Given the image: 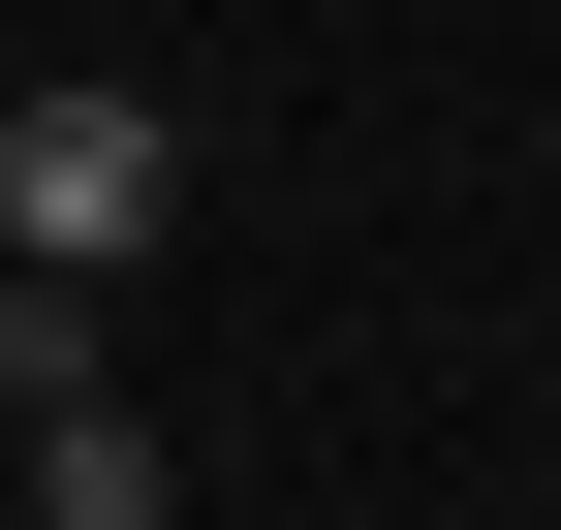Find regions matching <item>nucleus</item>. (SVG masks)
Segmentation results:
<instances>
[{
	"label": "nucleus",
	"mask_w": 561,
	"mask_h": 530,
	"mask_svg": "<svg viewBox=\"0 0 561 530\" xmlns=\"http://www.w3.org/2000/svg\"><path fill=\"white\" fill-rule=\"evenodd\" d=\"M157 219H187V94H157V62H32V94H0V250L125 281Z\"/></svg>",
	"instance_id": "f257e3e1"
},
{
	"label": "nucleus",
	"mask_w": 561,
	"mask_h": 530,
	"mask_svg": "<svg viewBox=\"0 0 561 530\" xmlns=\"http://www.w3.org/2000/svg\"><path fill=\"white\" fill-rule=\"evenodd\" d=\"M32 530H187V469H157L125 375H94V406H32Z\"/></svg>",
	"instance_id": "f03ea898"
}]
</instances>
